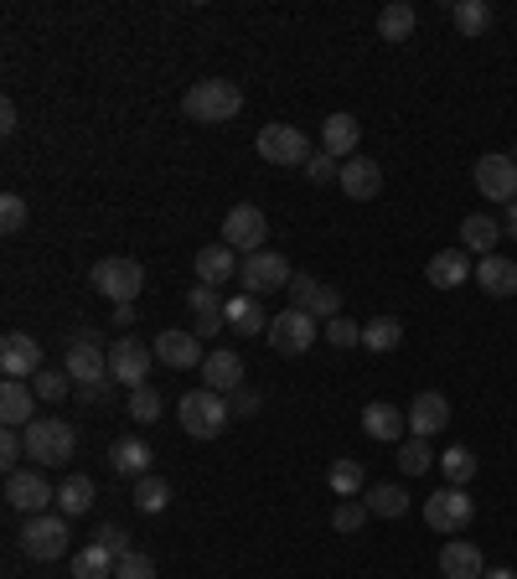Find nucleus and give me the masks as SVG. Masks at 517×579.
Wrapping results in <instances>:
<instances>
[{
  "mask_svg": "<svg viewBox=\"0 0 517 579\" xmlns=\"http://www.w3.org/2000/svg\"><path fill=\"white\" fill-rule=\"evenodd\" d=\"M32 414H37V388H32V383H16V378L0 383V424H5V430H26Z\"/></svg>",
  "mask_w": 517,
  "mask_h": 579,
  "instance_id": "obj_19",
  "label": "nucleus"
},
{
  "mask_svg": "<svg viewBox=\"0 0 517 579\" xmlns=\"http://www.w3.org/2000/svg\"><path fill=\"white\" fill-rule=\"evenodd\" d=\"M88 507H94V481H88V477H68V481H62V486H58V512H62V518H83Z\"/></svg>",
  "mask_w": 517,
  "mask_h": 579,
  "instance_id": "obj_34",
  "label": "nucleus"
},
{
  "mask_svg": "<svg viewBox=\"0 0 517 579\" xmlns=\"http://www.w3.org/2000/svg\"><path fill=\"white\" fill-rule=\"evenodd\" d=\"M445 424H450V399H445V394H419V399L409 403V435L430 439V435H440Z\"/></svg>",
  "mask_w": 517,
  "mask_h": 579,
  "instance_id": "obj_21",
  "label": "nucleus"
},
{
  "mask_svg": "<svg viewBox=\"0 0 517 579\" xmlns=\"http://www.w3.org/2000/svg\"><path fill=\"white\" fill-rule=\"evenodd\" d=\"M305 181H316V186H326V181H341V160L326 156V150H316V156L305 160Z\"/></svg>",
  "mask_w": 517,
  "mask_h": 579,
  "instance_id": "obj_45",
  "label": "nucleus"
},
{
  "mask_svg": "<svg viewBox=\"0 0 517 579\" xmlns=\"http://www.w3.org/2000/svg\"><path fill=\"white\" fill-rule=\"evenodd\" d=\"M326 341H332V347H358L362 326H358V321H347V316H332V321H326Z\"/></svg>",
  "mask_w": 517,
  "mask_h": 579,
  "instance_id": "obj_47",
  "label": "nucleus"
},
{
  "mask_svg": "<svg viewBox=\"0 0 517 579\" xmlns=\"http://www.w3.org/2000/svg\"><path fill=\"white\" fill-rule=\"evenodd\" d=\"M197 373H202V388H213V394H239L243 388L239 352H207V362H202Z\"/></svg>",
  "mask_w": 517,
  "mask_h": 579,
  "instance_id": "obj_22",
  "label": "nucleus"
},
{
  "mask_svg": "<svg viewBox=\"0 0 517 579\" xmlns=\"http://www.w3.org/2000/svg\"><path fill=\"white\" fill-rule=\"evenodd\" d=\"M223 316H228V326H233L239 337H264V331H269V316H264L258 295H233V300H223Z\"/></svg>",
  "mask_w": 517,
  "mask_h": 579,
  "instance_id": "obj_28",
  "label": "nucleus"
},
{
  "mask_svg": "<svg viewBox=\"0 0 517 579\" xmlns=\"http://www.w3.org/2000/svg\"><path fill=\"white\" fill-rule=\"evenodd\" d=\"M115 326H135V305H115Z\"/></svg>",
  "mask_w": 517,
  "mask_h": 579,
  "instance_id": "obj_54",
  "label": "nucleus"
},
{
  "mask_svg": "<svg viewBox=\"0 0 517 579\" xmlns=\"http://www.w3.org/2000/svg\"><path fill=\"white\" fill-rule=\"evenodd\" d=\"M94 543H104V548H109L115 559H124V554H135V548H130V533H124L120 522H104L99 533H94Z\"/></svg>",
  "mask_w": 517,
  "mask_h": 579,
  "instance_id": "obj_49",
  "label": "nucleus"
},
{
  "mask_svg": "<svg viewBox=\"0 0 517 579\" xmlns=\"http://www.w3.org/2000/svg\"><path fill=\"white\" fill-rule=\"evenodd\" d=\"M435 466L445 471V481H450V486H466V481L477 477V456H471L466 445H450V450H445Z\"/></svg>",
  "mask_w": 517,
  "mask_h": 579,
  "instance_id": "obj_38",
  "label": "nucleus"
},
{
  "mask_svg": "<svg viewBox=\"0 0 517 579\" xmlns=\"http://www.w3.org/2000/svg\"><path fill=\"white\" fill-rule=\"evenodd\" d=\"M160 409H166V403H160V394L151 388V383H145V388H130V403H124V414H130L135 424H156Z\"/></svg>",
  "mask_w": 517,
  "mask_h": 579,
  "instance_id": "obj_40",
  "label": "nucleus"
},
{
  "mask_svg": "<svg viewBox=\"0 0 517 579\" xmlns=\"http://www.w3.org/2000/svg\"><path fill=\"white\" fill-rule=\"evenodd\" d=\"M414 5L409 0H394V5H383V16H378V37L383 41H409L414 37Z\"/></svg>",
  "mask_w": 517,
  "mask_h": 579,
  "instance_id": "obj_33",
  "label": "nucleus"
},
{
  "mask_svg": "<svg viewBox=\"0 0 517 579\" xmlns=\"http://www.w3.org/2000/svg\"><path fill=\"white\" fill-rule=\"evenodd\" d=\"M68 522L62 512H37V518H26V528H21V554L37 564H52L68 554Z\"/></svg>",
  "mask_w": 517,
  "mask_h": 579,
  "instance_id": "obj_6",
  "label": "nucleus"
},
{
  "mask_svg": "<svg viewBox=\"0 0 517 579\" xmlns=\"http://www.w3.org/2000/svg\"><path fill=\"white\" fill-rule=\"evenodd\" d=\"M21 456H26V435H21V430H5V435H0V466H5V477L21 471Z\"/></svg>",
  "mask_w": 517,
  "mask_h": 579,
  "instance_id": "obj_46",
  "label": "nucleus"
},
{
  "mask_svg": "<svg viewBox=\"0 0 517 579\" xmlns=\"http://www.w3.org/2000/svg\"><path fill=\"white\" fill-rule=\"evenodd\" d=\"M497 239H502V222L492 218V213H471V218L460 222V249H466V254H481V260H486V254L497 249Z\"/></svg>",
  "mask_w": 517,
  "mask_h": 579,
  "instance_id": "obj_30",
  "label": "nucleus"
},
{
  "mask_svg": "<svg viewBox=\"0 0 517 579\" xmlns=\"http://www.w3.org/2000/svg\"><path fill=\"white\" fill-rule=\"evenodd\" d=\"M115 579H156V559H151V554H124Z\"/></svg>",
  "mask_w": 517,
  "mask_h": 579,
  "instance_id": "obj_50",
  "label": "nucleus"
},
{
  "mask_svg": "<svg viewBox=\"0 0 517 579\" xmlns=\"http://www.w3.org/2000/svg\"><path fill=\"white\" fill-rule=\"evenodd\" d=\"M290 305L305 311V316H316V321L341 316V295L332 290V285L311 280V275H296V280H290Z\"/></svg>",
  "mask_w": 517,
  "mask_h": 579,
  "instance_id": "obj_16",
  "label": "nucleus"
},
{
  "mask_svg": "<svg viewBox=\"0 0 517 579\" xmlns=\"http://www.w3.org/2000/svg\"><path fill=\"white\" fill-rule=\"evenodd\" d=\"M32 388H37L41 403H62V399H68V388H73V378H68V373H47V367H41L37 378H32Z\"/></svg>",
  "mask_w": 517,
  "mask_h": 579,
  "instance_id": "obj_44",
  "label": "nucleus"
},
{
  "mask_svg": "<svg viewBox=\"0 0 517 579\" xmlns=\"http://www.w3.org/2000/svg\"><path fill=\"white\" fill-rule=\"evenodd\" d=\"M326 486H332L337 497H362V466H358V460H332Z\"/></svg>",
  "mask_w": 517,
  "mask_h": 579,
  "instance_id": "obj_39",
  "label": "nucleus"
},
{
  "mask_svg": "<svg viewBox=\"0 0 517 579\" xmlns=\"http://www.w3.org/2000/svg\"><path fill=\"white\" fill-rule=\"evenodd\" d=\"M513 160H517V145H513Z\"/></svg>",
  "mask_w": 517,
  "mask_h": 579,
  "instance_id": "obj_57",
  "label": "nucleus"
},
{
  "mask_svg": "<svg viewBox=\"0 0 517 579\" xmlns=\"http://www.w3.org/2000/svg\"><path fill=\"white\" fill-rule=\"evenodd\" d=\"M341 192H347L352 202H373L383 192V166L378 160H368V156L341 160Z\"/></svg>",
  "mask_w": 517,
  "mask_h": 579,
  "instance_id": "obj_18",
  "label": "nucleus"
},
{
  "mask_svg": "<svg viewBox=\"0 0 517 579\" xmlns=\"http://www.w3.org/2000/svg\"><path fill=\"white\" fill-rule=\"evenodd\" d=\"M398 341H404V321L398 316H373L362 326V347L368 352H394Z\"/></svg>",
  "mask_w": 517,
  "mask_h": 579,
  "instance_id": "obj_35",
  "label": "nucleus"
},
{
  "mask_svg": "<svg viewBox=\"0 0 517 579\" xmlns=\"http://www.w3.org/2000/svg\"><path fill=\"white\" fill-rule=\"evenodd\" d=\"M362 141V124L352 120V114H332V120L321 124V150L337 160H352V150H358Z\"/></svg>",
  "mask_w": 517,
  "mask_h": 579,
  "instance_id": "obj_27",
  "label": "nucleus"
},
{
  "mask_svg": "<svg viewBox=\"0 0 517 579\" xmlns=\"http://www.w3.org/2000/svg\"><path fill=\"white\" fill-rule=\"evenodd\" d=\"M440 575L445 579H481L486 575V559H481V548L471 539H450L440 548Z\"/></svg>",
  "mask_w": 517,
  "mask_h": 579,
  "instance_id": "obj_20",
  "label": "nucleus"
},
{
  "mask_svg": "<svg viewBox=\"0 0 517 579\" xmlns=\"http://www.w3.org/2000/svg\"><path fill=\"white\" fill-rule=\"evenodd\" d=\"M181 109H187V120H197V124H228L243 109V88L228 79H202L187 88Z\"/></svg>",
  "mask_w": 517,
  "mask_h": 579,
  "instance_id": "obj_1",
  "label": "nucleus"
},
{
  "mask_svg": "<svg viewBox=\"0 0 517 579\" xmlns=\"http://www.w3.org/2000/svg\"><path fill=\"white\" fill-rule=\"evenodd\" d=\"M177 420L192 439H218L223 430H228V420H233V409H228L223 394H213V388H192V394L177 403Z\"/></svg>",
  "mask_w": 517,
  "mask_h": 579,
  "instance_id": "obj_3",
  "label": "nucleus"
},
{
  "mask_svg": "<svg viewBox=\"0 0 517 579\" xmlns=\"http://www.w3.org/2000/svg\"><path fill=\"white\" fill-rule=\"evenodd\" d=\"M0 373L5 378H37L41 373V341L37 337H26V331H5V341H0Z\"/></svg>",
  "mask_w": 517,
  "mask_h": 579,
  "instance_id": "obj_14",
  "label": "nucleus"
},
{
  "mask_svg": "<svg viewBox=\"0 0 517 579\" xmlns=\"http://www.w3.org/2000/svg\"><path fill=\"white\" fill-rule=\"evenodd\" d=\"M151 347L140 337H120L115 347H109V378L124 383V388H145V373H151Z\"/></svg>",
  "mask_w": 517,
  "mask_h": 579,
  "instance_id": "obj_13",
  "label": "nucleus"
},
{
  "mask_svg": "<svg viewBox=\"0 0 517 579\" xmlns=\"http://www.w3.org/2000/svg\"><path fill=\"white\" fill-rule=\"evenodd\" d=\"M435 450H430V439H419V435H409L404 439V456H398V466H404V477H424L430 466H435Z\"/></svg>",
  "mask_w": 517,
  "mask_h": 579,
  "instance_id": "obj_41",
  "label": "nucleus"
},
{
  "mask_svg": "<svg viewBox=\"0 0 517 579\" xmlns=\"http://www.w3.org/2000/svg\"><path fill=\"white\" fill-rule=\"evenodd\" d=\"M477 192L486 202H517V160L513 156H481L477 160Z\"/></svg>",
  "mask_w": 517,
  "mask_h": 579,
  "instance_id": "obj_15",
  "label": "nucleus"
},
{
  "mask_svg": "<svg viewBox=\"0 0 517 579\" xmlns=\"http://www.w3.org/2000/svg\"><path fill=\"white\" fill-rule=\"evenodd\" d=\"M187 311H192V321H197V337H218L223 326H228V316H223V300L213 285H197V290H187Z\"/></svg>",
  "mask_w": 517,
  "mask_h": 579,
  "instance_id": "obj_25",
  "label": "nucleus"
},
{
  "mask_svg": "<svg viewBox=\"0 0 517 579\" xmlns=\"http://www.w3.org/2000/svg\"><path fill=\"white\" fill-rule=\"evenodd\" d=\"M88 280H94V290H99L104 300H115V305H135L140 285H145V269H140L135 260H99Z\"/></svg>",
  "mask_w": 517,
  "mask_h": 579,
  "instance_id": "obj_9",
  "label": "nucleus"
},
{
  "mask_svg": "<svg viewBox=\"0 0 517 579\" xmlns=\"http://www.w3.org/2000/svg\"><path fill=\"white\" fill-rule=\"evenodd\" d=\"M424 522L435 533H445V539H456V533H466L477 522V497L466 486H440L435 497H424Z\"/></svg>",
  "mask_w": 517,
  "mask_h": 579,
  "instance_id": "obj_4",
  "label": "nucleus"
},
{
  "mask_svg": "<svg viewBox=\"0 0 517 579\" xmlns=\"http://www.w3.org/2000/svg\"><path fill=\"white\" fill-rule=\"evenodd\" d=\"M368 512H378V518H404V507H409V497H404V486H394V481H383V486H368Z\"/></svg>",
  "mask_w": 517,
  "mask_h": 579,
  "instance_id": "obj_37",
  "label": "nucleus"
},
{
  "mask_svg": "<svg viewBox=\"0 0 517 579\" xmlns=\"http://www.w3.org/2000/svg\"><path fill=\"white\" fill-rule=\"evenodd\" d=\"M362 430H368L373 439H404V430H409V414L378 399V403H368V409H362Z\"/></svg>",
  "mask_w": 517,
  "mask_h": 579,
  "instance_id": "obj_31",
  "label": "nucleus"
},
{
  "mask_svg": "<svg viewBox=\"0 0 517 579\" xmlns=\"http://www.w3.org/2000/svg\"><path fill=\"white\" fill-rule=\"evenodd\" d=\"M502 228H507V233L517 239V202H507V222H502Z\"/></svg>",
  "mask_w": 517,
  "mask_h": 579,
  "instance_id": "obj_55",
  "label": "nucleus"
},
{
  "mask_svg": "<svg viewBox=\"0 0 517 579\" xmlns=\"http://www.w3.org/2000/svg\"><path fill=\"white\" fill-rule=\"evenodd\" d=\"M151 445L140 435H120L109 445V466H115V477H151Z\"/></svg>",
  "mask_w": 517,
  "mask_h": 579,
  "instance_id": "obj_24",
  "label": "nucleus"
},
{
  "mask_svg": "<svg viewBox=\"0 0 517 579\" xmlns=\"http://www.w3.org/2000/svg\"><path fill=\"white\" fill-rule=\"evenodd\" d=\"M477 285L486 290V295H497V300L517 295V264L507 260V254H486V260L477 264Z\"/></svg>",
  "mask_w": 517,
  "mask_h": 579,
  "instance_id": "obj_29",
  "label": "nucleus"
},
{
  "mask_svg": "<svg viewBox=\"0 0 517 579\" xmlns=\"http://www.w3.org/2000/svg\"><path fill=\"white\" fill-rule=\"evenodd\" d=\"M115 569H120V559L104 543H88L73 554V579H115Z\"/></svg>",
  "mask_w": 517,
  "mask_h": 579,
  "instance_id": "obj_32",
  "label": "nucleus"
},
{
  "mask_svg": "<svg viewBox=\"0 0 517 579\" xmlns=\"http://www.w3.org/2000/svg\"><path fill=\"white\" fill-rule=\"evenodd\" d=\"M62 373L79 383H104L109 378V347L99 341L94 326H79V337H68V362H62Z\"/></svg>",
  "mask_w": 517,
  "mask_h": 579,
  "instance_id": "obj_5",
  "label": "nucleus"
},
{
  "mask_svg": "<svg viewBox=\"0 0 517 579\" xmlns=\"http://www.w3.org/2000/svg\"><path fill=\"white\" fill-rule=\"evenodd\" d=\"M316 331H321L316 316H305V311L290 305V311H279V316L269 321V331H264V337H269V347H275L279 358H300V352H311Z\"/></svg>",
  "mask_w": 517,
  "mask_h": 579,
  "instance_id": "obj_10",
  "label": "nucleus"
},
{
  "mask_svg": "<svg viewBox=\"0 0 517 579\" xmlns=\"http://www.w3.org/2000/svg\"><path fill=\"white\" fill-rule=\"evenodd\" d=\"M0 130H5V135H11V130H16V104H11V99L0 104Z\"/></svg>",
  "mask_w": 517,
  "mask_h": 579,
  "instance_id": "obj_53",
  "label": "nucleus"
},
{
  "mask_svg": "<svg viewBox=\"0 0 517 579\" xmlns=\"http://www.w3.org/2000/svg\"><path fill=\"white\" fill-rule=\"evenodd\" d=\"M130 502H135L140 512H160V507L171 502V486H166L160 477H140L135 481V497H130Z\"/></svg>",
  "mask_w": 517,
  "mask_h": 579,
  "instance_id": "obj_42",
  "label": "nucleus"
},
{
  "mask_svg": "<svg viewBox=\"0 0 517 579\" xmlns=\"http://www.w3.org/2000/svg\"><path fill=\"white\" fill-rule=\"evenodd\" d=\"M239 280H243V295H275V290H290L296 269H290V260H285V254H275V249H258V254H243Z\"/></svg>",
  "mask_w": 517,
  "mask_h": 579,
  "instance_id": "obj_7",
  "label": "nucleus"
},
{
  "mask_svg": "<svg viewBox=\"0 0 517 579\" xmlns=\"http://www.w3.org/2000/svg\"><path fill=\"white\" fill-rule=\"evenodd\" d=\"M197 331H156V358L166 362V367H177V373H187V367H202L207 362V352L197 347Z\"/></svg>",
  "mask_w": 517,
  "mask_h": 579,
  "instance_id": "obj_17",
  "label": "nucleus"
},
{
  "mask_svg": "<svg viewBox=\"0 0 517 579\" xmlns=\"http://www.w3.org/2000/svg\"><path fill=\"white\" fill-rule=\"evenodd\" d=\"M0 228H5V233H21V228H26V202H21L16 192L0 197Z\"/></svg>",
  "mask_w": 517,
  "mask_h": 579,
  "instance_id": "obj_48",
  "label": "nucleus"
},
{
  "mask_svg": "<svg viewBox=\"0 0 517 579\" xmlns=\"http://www.w3.org/2000/svg\"><path fill=\"white\" fill-rule=\"evenodd\" d=\"M233 275H239V254H233L228 243H207V249H197V280L202 285L218 290V285H228Z\"/></svg>",
  "mask_w": 517,
  "mask_h": 579,
  "instance_id": "obj_26",
  "label": "nucleus"
},
{
  "mask_svg": "<svg viewBox=\"0 0 517 579\" xmlns=\"http://www.w3.org/2000/svg\"><path fill=\"white\" fill-rule=\"evenodd\" d=\"M47 502H58V486L41 477V471H11L5 477V507L37 518V512H47Z\"/></svg>",
  "mask_w": 517,
  "mask_h": 579,
  "instance_id": "obj_11",
  "label": "nucleus"
},
{
  "mask_svg": "<svg viewBox=\"0 0 517 579\" xmlns=\"http://www.w3.org/2000/svg\"><path fill=\"white\" fill-rule=\"evenodd\" d=\"M109 394H115V378H104V383H83V388H79V399H83V403H104Z\"/></svg>",
  "mask_w": 517,
  "mask_h": 579,
  "instance_id": "obj_52",
  "label": "nucleus"
},
{
  "mask_svg": "<svg viewBox=\"0 0 517 579\" xmlns=\"http://www.w3.org/2000/svg\"><path fill=\"white\" fill-rule=\"evenodd\" d=\"M21 435H26V456L37 460V466H62V460H73V450H79V430L68 420H58V414L32 420Z\"/></svg>",
  "mask_w": 517,
  "mask_h": 579,
  "instance_id": "obj_2",
  "label": "nucleus"
},
{
  "mask_svg": "<svg viewBox=\"0 0 517 579\" xmlns=\"http://www.w3.org/2000/svg\"><path fill=\"white\" fill-rule=\"evenodd\" d=\"M258 156L269 160V166H300V171H305V160L316 156V150H311V141H305V130L275 120V124L258 130Z\"/></svg>",
  "mask_w": 517,
  "mask_h": 579,
  "instance_id": "obj_8",
  "label": "nucleus"
},
{
  "mask_svg": "<svg viewBox=\"0 0 517 579\" xmlns=\"http://www.w3.org/2000/svg\"><path fill=\"white\" fill-rule=\"evenodd\" d=\"M424 275H430L435 290H456V285H466L477 269H471V254H466V249H440L435 260L424 264Z\"/></svg>",
  "mask_w": 517,
  "mask_h": 579,
  "instance_id": "obj_23",
  "label": "nucleus"
},
{
  "mask_svg": "<svg viewBox=\"0 0 517 579\" xmlns=\"http://www.w3.org/2000/svg\"><path fill=\"white\" fill-rule=\"evenodd\" d=\"M258 388H249V383H243L239 394H233V403H228V409H233V414H239V420H249V414H258Z\"/></svg>",
  "mask_w": 517,
  "mask_h": 579,
  "instance_id": "obj_51",
  "label": "nucleus"
},
{
  "mask_svg": "<svg viewBox=\"0 0 517 579\" xmlns=\"http://www.w3.org/2000/svg\"><path fill=\"white\" fill-rule=\"evenodd\" d=\"M481 579H513V569H486Z\"/></svg>",
  "mask_w": 517,
  "mask_h": 579,
  "instance_id": "obj_56",
  "label": "nucleus"
},
{
  "mask_svg": "<svg viewBox=\"0 0 517 579\" xmlns=\"http://www.w3.org/2000/svg\"><path fill=\"white\" fill-rule=\"evenodd\" d=\"M264 239H269V218H264L258 207H249V202L228 207V218H223V243H228V249L258 254V249H264Z\"/></svg>",
  "mask_w": 517,
  "mask_h": 579,
  "instance_id": "obj_12",
  "label": "nucleus"
},
{
  "mask_svg": "<svg viewBox=\"0 0 517 579\" xmlns=\"http://www.w3.org/2000/svg\"><path fill=\"white\" fill-rule=\"evenodd\" d=\"M450 21H456L460 37H481V32L492 26V5H486V0H456V5H450Z\"/></svg>",
  "mask_w": 517,
  "mask_h": 579,
  "instance_id": "obj_36",
  "label": "nucleus"
},
{
  "mask_svg": "<svg viewBox=\"0 0 517 579\" xmlns=\"http://www.w3.org/2000/svg\"><path fill=\"white\" fill-rule=\"evenodd\" d=\"M362 522H368V502H362V497H341L337 512H332V528H337V533H358Z\"/></svg>",
  "mask_w": 517,
  "mask_h": 579,
  "instance_id": "obj_43",
  "label": "nucleus"
}]
</instances>
